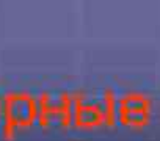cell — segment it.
Masks as SVG:
<instances>
[{
    "mask_svg": "<svg viewBox=\"0 0 160 141\" xmlns=\"http://www.w3.org/2000/svg\"><path fill=\"white\" fill-rule=\"evenodd\" d=\"M3 113L7 127L13 130L28 125L35 119L38 108L32 97L25 94H11L3 100Z\"/></svg>",
    "mask_w": 160,
    "mask_h": 141,
    "instance_id": "cell-1",
    "label": "cell"
},
{
    "mask_svg": "<svg viewBox=\"0 0 160 141\" xmlns=\"http://www.w3.org/2000/svg\"><path fill=\"white\" fill-rule=\"evenodd\" d=\"M0 114H2V104H0Z\"/></svg>",
    "mask_w": 160,
    "mask_h": 141,
    "instance_id": "cell-2",
    "label": "cell"
}]
</instances>
